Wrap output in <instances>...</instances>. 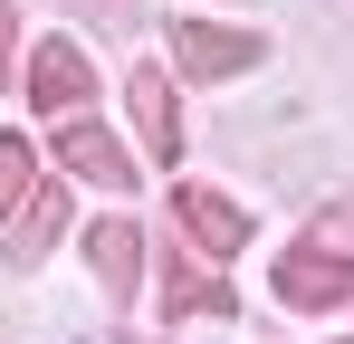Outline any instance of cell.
I'll list each match as a JSON object with an SVG mask.
<instances>
[{"instance_id":"2","label":"cell","mask_w":354,"mask_h":344,"mask_svg":"<svg viewBox=\"0 0 354 344\" xmlns=\"http://www.w3.org/2000/svg\"><path fill=\"white\" fill-rule=\"evenodd\" d=\"M86 96H96V67H86L77 39H48V48L29 57V106L39 115H77Z\"/></svg>"},{"instance_id":"8","label":"cell","mask_w":354,"mask_h":344,"mask_svg":"<svg viewBox=\"0 0 354 344\" xmlns=\"http://www.w3.org/2000/svg\"><path fill=\"white\" fill-rule=\"evenodd\" d=\"M239 316V296H230V278L221 268H192V258H173V287H163V316Z\"/></svg>"},{"instance_id":"4","label":"cell","mask_w":354,"mask_h":344,"mask_svg":"<svg viewBox=\"0 0 354 344\" xmlns=\"http://www.w3.org/2000/svg\"><path fill=\"white\" fill-rule=\"evenodd\" d=\"M173 48L192 77H239V67H259V39L249 29H221V19H173Z\"/></svg>"},{"instance_id":"6","label":"cell","mask_w":354,"mask_h":344,"mask_svg":"<svg viewBox=\"0 0 354 344\" xmlns=\"http://www.w3.org/2000/svg\"><path fill=\"white\" fill-rule=\"evenodd\" d=\"M134 124H144V153L153 163L182 153V115H173V77L163 67H134Z\"/></svg>"},{"instance_id":"7","label":"cell","mask_w":354,"mask_h":344,"mask_svg":"<svg viewBox=\"0 0 354 344\" xmlns=\"http://www.w3.org/2000/svg\"><path fill=\"white\" fill-rule=\"evenodd\" d=\"M86 258H96L106 296H134V278H144V229L134 220H96L86 229Z\"/></svg>"},{"instance_id":"9","label":"cell","mask_w":354,"mask_h":344,"mask_svg":"<svg viewBox=\"0 0 354 344\" xmlns=\"http://www.w3.org/2000/svg\"><path fill=\"white\" fill-rule=\"evenodd\" d=\"M29 201H39V153H29V134H0V229H19Z\"/></svg>"},{"instance_id":"5","label":"cell","mask_w":354,"mask_h":344,"mask_svg":"<svg viewBox=\"0 0 354 344\" xmlns=\"http://www.w3.org/2000/svg\"><path fill=\"white\" fill-rule=\"evenodd\" d=\"M58 163L77 172V182H96V191H124V182H134V153H124L106 124H77V115H67V134H58Z\"/></svg>"},{"instance_id":"10","label":"cell","mask_w":354,"mask_h":344,"mask_svg":"<svg viewBox=\"0 0 354 344\" xmlns=\"http://www.w3.org/2000/svg\"><path fill=\"white\" fill-rule=\"evenodd\" d=\"M58 229H67V201H58V191H39V201L19 211V229H10V239H19V249H39V239H58Z\"/></svg>"},{"instance_id":"3","label":"cell","mask_w":354,"mask_h":344,"mask_svg":"<svg viewBox=\"0 0 354 344\" xmlns=\"http://www.w3.org/2000/svg\"><path fill=\"white\" fill-rule=\"evenodd\" d=\"M173 220L211 249V268H221L230 249H249V211H239V201H221L211 182H182V191H173Z\"/></svg>"},{"instance_id":"11","label":"cell","mask_w":354,"mask_h":344,"mask_svg":"<svg viewBox=\"0 0 354 344\" xmlns=\"http://www.w3.org/2000/svg\"><path fill=\"white\" fill-rule=\"evenodd\" d=\"M10 57H19V19H10V0H0V77H10Z\"/></svg>"},{"instance_id":"12","label":"cell","mask_w":354,"mask_h":344,"mask_svg":"<svg viewBox=\"0 0 354 344\" xmlns=\"http://www.w3.org/2000/svg\"><path fill=\"white\" fill-rule=\"evenodd\" d=\"M345 344H354V335H345Z\"/></svg>"},{"instance_id":"1","label":"cell","mask_w":354,"mask_h":344,"mask_svg":"<svg viewBox=\"0 0 354 344\" xmlns=\"http://www.w3.org/2000/svg\"><path fill=\"white\" fill-rule=\"evenodd\" d=\"M345 296H354V258H335V249H288V258H278V306L326 316V306H345Z\"/></svg>"}]
</instances>
